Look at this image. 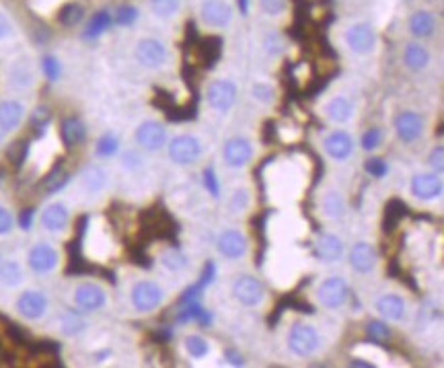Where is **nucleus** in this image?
<instances>
[{
	"label": "nucleus",
	"mask_w": 444,
	"mask_h": 368,
	"mask_svg": "<svg viewBox=\"0 0 444 368\" xmlns=\"http://www.w3.org/2000/svg\"><path fill=\"white\" fill-rule=\"evenodd\" d=\"M222 52V41L218 38H208V40L202 43V56L204 62L208 66H214V62L221 58Z\"/></svg>",
	"instance_id": "37"
},
{
	"label": "nucleus",
	"mask_w": 444,
	"mask_h": 368,
	"mask_svg": "<svg viewBox=\"0 0 444 368\" xmlns=\"http://www.w3.org/2000/svg\"><path fill=\"white\" fill-rule=\"evenodd\" d=\"M162 266L167 267V269H173V272H179L185 267L187 264V260H185V255H183L182 251H177V249H169V251H165L161 257Z\"/></svg>",
	"instance_id": "39"
},
{
	"label": "nucleus",
	"mask_w": 444,
	"mask_h": 368,
	"mask_svg": "<svg viewBox=\"0 0 444 368\" xmlns=\"http://www.w3.org/2000/svg\"><path fill=\"white\" fill-rule=\"evenodd\" d=\"M138 9L136 6H132V4H123L118 9V13H116V23L121 25V27H130V25H134L136 21H138Z\"/></svg>",
	"instance_id": "40"
},
{
	"label": "nucleus",
	"mask_w": 444,
	"mask_h": 368,
	"mask_svg": "<svg viewBox=\"0 0 444 368\" xmlns=\"http://www.w3.org/2000/svg\"><path fill=\"white\" fill-rule=\"evenodd\" d=\"M202 155V143L196 136L183 134L169 143V157L177 165L196 163Z\"/></svg>",
	"instance_id": "3"
},
{
	"label": "nucleus",
	"mask_w": 444,
	"mask_h": 368,
	"mask_svg": "<svg viewBox=\"0 0 444 368\" xmlns=\"http://www.w3.org/2000/svg\"><path fill=\"white\" fill-rule=\"evenodd\" d=\"M60 255L58 251L48 243H38L31 247L29 255H27V264L35 272V274H50L52 269L58 267Z\"/></svg>",
	"instance_id": "10"
},
{
	"label": "nucleus",
	"mask_w": 444,
	"mask_h": 368,
	"mask_svg": "<svg viewBox=\"0 0 444 368\" xmlns=\"http://www.w3.org/2000/svg\"><path fill=\"white\" fill-rule=\"evenodd\" d=\"M17 311L21 317L29 321H38L48 313V299L40 290H25L17 299Z\"/></svg>",
	"instance_id": "12"
},
{
	"label": "nucleus",
	"mask_w": 444,
	"mask_h": 368,
	"mask_svg": "<svg viewBox=\"0 0 444 368\" xmlns=\"http://www.w3.org/2000/svg\"><path fill=\"white\" fill-rule=\"evenodd\" d=\"M321 208H323V214L331 221H342L345 216V200L338 189H329L323 194V200H321Z\"/></svg>",
	"instance_id": "27"
},
{
	"label": "nucleus",
	"mask_w": 444,
	"mask_h": 368,
	"mask_svg": "<svg viewBox=\"0 0 444 368\" xmlns=\"http://www.w3.org/2000/svg\"><path fill=\"white\" fill-rule=\"evenodd\" d=\"M430 165H432V169H434V173H436V175H443V171H444L443 146H436V148L432 150V155H430Z\"/></svg>",
	"instance_id": "48"
},
{
	"label": "nucleus",
	"mask_w": 444,
	"mask_h": 368,
	"mask_svg": "<svg viewBox=\"0 0 444 368\" xmlns=\"http://www.w3.org/2000/svg\"><path fill=\"white\" fill-rule=\"evenodd\" d=\"M233 294H235V299L241 305H245V307H257L263 301L265 290H263V284L257 278H253V276H241L233 284Z\"/></svg>",
	"instance_id": "9"
},
{
	"label": "nucleus",
	"mask_w": 444,
	"mask_h": 368,
	"mask_svg": "<svg viewBox=\"0 0 444 368\" xmlns=\"http://www.w3.org/2000/svg\"><path fill=\"white\" fill-rule=\"evenodd\" d=\"M377 311L387 321H401L407 313V303L399 294H384L377 301Z\"/></svg>",
	"instance_id": "22"
},
{
	"label": "nucleus",
	"mask_w": 444,
	"mask_h": 368,
	"mask_svg": "<svg viewBox=\"0 0 444 368\" xmlns=\"http://www.w3.org/2000/svg\"><path fill=\"white\" fill-rule=\"evenodd\" d=\"M409 31L414 38L418 40H424V38H430L434 31H436V17L434 13L430 11H416L411 17H409Z\"/></svg>",
	"instance_id": "24"
},
{
	"label": "nucleus",
	"mask_w": 444,
	"mask_h": 368,
	"mask_svg": "<svg viewBox=\"0 0 444 368\" xmlns=\"http://www.w3.org/2000/svg\"><path fill=\"white\" fill-rule=\"evenodd\" d=\"M395 130H397V136L404 140V143H414L422 136L424 132V120L420 113L416 111H404L397 116L395 120Z\"/></svg>",
	"instance_id": "18"
},
{
	"label": "nucleus",
	"mask_w": 444,
	"mask_h": 368,
	"mask_svg": "<svg viewBox=\"0 0 444 368\" xmlns=\"http://www.w3.org/2000/svg\"><path fill=\"white\" fill-rule=\"evenodd\" d=\"M13 225H15L13 214H11L4 206H0V237H2V235H9V233L13 230Z\"/></svg>",
	"instance_id": "50"
},
{
	"label": "nucleus",
	"mask_w": 444,
	"mask_h": 368,
	"mask_svg": "<svg viewBox=\"0 0 444 368\" xmlns=\"http://www.w3.org/2000/svg\"><path fill=\"white\" fill-rule=\"evenodd\" d=\"M162 288L157 282H138L132 288V305L140 313H150L162 303Z\"/></svg>",
	"instance_id": "5"
},
{
	"label": "nucleus",
	"mask_w": 444,
	"mask_h": 368,
	"mask_svg": "<svg viewBox=\"0 0 444 368\" xmlns=\"http://www.w3.org/2000/svg\"><path fill=\"white\" fill-rule=\"evenodd\" d=\"M82 19H84V6L81 2H68L58 13V21L64 27H77Z\"/></svg>",
	"instance_id": "33"
},
{
	"label": "nucleus",
	"mask_w": 444,
	"mask_h": 368,
	"mask_svg": "<svg viewBox=\"0 0 444 368\" xmlns=\"http://www.w3.org/2000/svg\"><path fill=\"white\" fill-rule=\"evenodd\" d=\"M87 136V128L79 118H70L62 123V140L66 146H77L81 144Z\"/></svg>",
	"instance_id": "31"
},
{
	"label": "nucleus",
	"mask_w": 444,
	"mask_h": 368,
	"mask_svg": "<svg viewBox=\"0 0 444 368\" xmlns=\"http://www.w3.org/2000/svg\"><path fill=\"white\" fill-rule=\"evenodd\" d=\"M105 303H107V294L99 284L87 282V284L77 286V290H74V305L81 311L93 313V311H99V308L105 307Z\"/></svg>",
	"instance_id": "13"
},
{
	"label": "nucleus",
	"mask_w": 444,
	"mask_h": 368,
	"mask_svg": "<svg viewBox=\"0 0 444 368\" xmlns=\"http://www.w3.org/2000/svg\"><path fill=\"white\" fill-rule=\"evenodd\" d=\"M325 113L331 122L345 123L352 120L354 116V105L348 97H333L331 101L325 105Z\"/></svg>",
	"instance_id": "26"
},
{
	"label": "nucleus",
	"mask_w": 444,
	"mask_h": 368,
	"mask_svg": "<svg viewBox=\"0 0 444 368\" xmlns=\"http://www.w3.org/2000/svg\"><path fill=\"white\" fill-rule=\"evenodd\" d=\"M381 140H383V132L379 128H370L362 136V148L364 150H374L381 146Z\"/></svg>",
	"instance_id": "43"
},
{
	"label": "nucleus",
	"mask_w": 444,
	"mask_h": 368,
	"mask_svg": "<svg viewBox=\"0 0 444 368\" xmlns=\"http://www.w3.org/2000/svg\"><path fill=\"white\" fill-rule=\"evenodd\" d=\"M25 116V107L19 101H2L0 103V130L2 132H13L17 130L23 122Z\"/></svg>",
	"instance_id": "23"
},
{
	"label": "nucleus",
	"mask_w": 444,
	"mask_h": 368,
	"mask_svg": "<svg viewBox=\"0 0 444 368\" xmlns=\"http://www.w3.org/2000/svg\"><path fill=\"white\" fill-rule=\"evenodd\" d=\"M348 294H350L348 284L340 276L327 278L325 282H321V286L317 288V301L325 308L342 307L343 303L348 301Z\"/></svg>",
	"instance_id": "4"
},
{
	"label": "nucleus",
	"mask_w": 444,
	"mask_h": 368,
	"mask_svg": "<svg viewBox=\"0 0 444 368\" xmlns=\"http://www.w3.org/2000/svg\"><path fill=\"white\" fill-rule=\"evenodd\" d=\"M60 329L64 335H79V333H82L87 329V323H84V319H81L79 315L66 313L60 319Z\"/></svg>",
	"instance_id": "36"
},
{
	"label": "nucleus",
	"mask_w": 444,
	"mask_h": 368,
	"mask_svg": "<svg viewBox=\"0 0 444 368\" xmlns=\"http://www.w3.org/2000/svg\"><path fill=\"white\" fill-rule=\"evenodd\" d=\"M68 221H70V212L60 202L50 204L41 212V226L50 233H62L68 226Z\"/></svg>",
	"instance_id": "20"
},
{
	"label": "nucleus",
	"mask_w": 444,
	"mask_h": 368,
	"mask_svg": "<svg viewBox=\"0 0 444 368\" xmlns=\"http://www.w3.org/2000/svg\"><path fill=\"white\" fill-rule=\"evenodd\" d=\"M352 367H372L370 362H360V360H352Z\"/></svg>",
	"instance_id": "57"
},
{
	"label": "nucleus",
	"mask_w": 444,
	"mask_h": 368,
	"mask_svg": "<svg viewBox=\"0 0 444 368\" xmlns=\"http://www.w3.org/2000/svg\"><path fill=\"white\" fill-rule=\"evenodd\" d=\"M200 17L208 27L224 29L233 21V9L226 0H204L200 6Z\"/></svg>",
	"instance_id": "7"
},
{
	"label": "nucleus",
	"mask_w": 444,
	"mask_h": 368,
	"mask_svg": "<svg viewBox=\"0 0 444 368\" xmlns=\"http://www.w3.org/2000/svg\"><path fill=\"white\" fill-rule=\"evenodd\" d=\"M81 182L82 187L89 194H99V191L105 189V185H107V173H105V169H101V167H87L82 171Z\"/></svg>",
	"instance_id": "29"
},
{
	"label": "nucleus",
	"mask_w": 444,
	"mask_h": 368,
	"mask_svg": "<svg viewBox=\"0 0 444 368\" xmlns=\"http://www.w3.org/2000/svg\"><path fill=\"white\" fill-rule=\"evenodd\" d=\"M315 253L325 264H335V262L342 260L343 241L335 235H321L317 245H315Z\"/></svg>",
	"instance_id": "21"
},
{
	"label": "nucleus",
	"mask_w": 444,
	"mask_h": 368,
	"mask_svg": "<svg viewBox=\"0 0 444 368\" xmlns=\"http://www.w3.org/2000/svg\"><path fill=\"white\" fill-rule=\"evenodd\" d=\"M185 350L192 358H206L210 354V344L204 340L202 335H187L185 338Z\"/></svg>",
	"instance_id": "35"
},
{
	"label": "nucleus",
	"mask_w": 444,
	"mask_h": 368,
	"mask_svg": "<svg viewBox=\"0 0 444 368\" xmlns=\"http://www.w3.org/2000/svg\"><path fill=\"white\" fill-rule=\"evenodd\" d=\"M13 31H15L13 21L9 19V17L0 11V41L6 40V38H11V35H13Z\"/></svg>",
	"instance_id": "51"
},
{
	"label": "nucleus",
	"mask_w": 444,
	"mask_h": 368,
	"mask_svg": "<svg viewBox=\"0 0 444 368\" xmlns=\"http://www.w3.org/2000/svg\"><path fill=\"white\" fill-rule=\"evenodd\" d=\"M113 23V17L109 11H97L95 15H91V19L87 23V29H84V38L87 40H97L101 38L105 31H109Z\"/></svg>",
	"instance_id": "28"
},
{
	"label": "nucleus",
	"mask_w": 444,
	"mask_h": 368,
	"mask_svg": "<svg viewBox=\"0 0 444 368\" xmlns=\"http://www.w3.org/2000/svg\"><path fill=\"white\" fill-rule=\"evenodd\" d=\"M31 221H33V210H25L23 214H21V221L19 225L23 230H29L31 228Z\"/></svg>",
	"instance_id": "54"
},
{
	"label": "nucleus",
	"mask_w": 444,
	"mask_h": 368,
	"mask_svg": "<svg viewBox=\"0 0 444 368\" xmlns=\"http://www.w3.org/2000/svg\"><path fill=\"white\" fill-rule=\"evenodd\" d=\"M377 262H379L377 249L370 245V243L360 241V243H356V245L352 247V251H350V264H352V267L356 272H360V274L372 272L374 266H377Z\"/></svg>",
	"instance_id": "19"
},
{
	"label": "nucleus",
	"mask_w": 444,
	"mask_h": 368,
	"mask_svg": "<svg viewBox=\"0 0 444 368\" xmlns=\"http://www.w3.org/2000/svg\"><path fill=\"white\" fill-rule=\"evenodd\" d=\"M239 4H241L243 15H247V13H249V0H239Z\"/></svg>",
	"instance_id": "56"
},
{
	"label": "nucleus",
	"mask_w": 444,
	"mask_h": 368,
	"mask_svg": "<svg viewBox=\"0 0 444 368\" xmlns=\"http://www.w3.org/2000/svg\"><path fill=\"white\" fill-rule=\"evenodd\" d=\"M321 346V338L317 333V329L313 325H306V323H296L294 328L290 329V335H288V348L294 356L299 358H306V356H313Z\"/></svg>",
	"instance_id": "1"
},
{
	"label": "nucleus",
	"mask_w": 444,
	"mask_h": 368,
	"mask_svg": "<svg viewBox=\"0 0 444 368\" xmlns=\"http://www.w3.org/2000/svg\"><path fill=\"white\" fill-rule=\"evenodd\" d=\"M136 143L140 144L144 150H161L167 144V130L159 122H142L136 128Z\"/></svg>",
	"instance_id": "14"
},
{
	"label": "nucleus",
	"mask_w": 444,
	"mask_h": 368,
	"mask_svg": "<svg viewBox=\"0 0 444 368\" xmlns=\"http://www.w3.org/2000/svg\"><path fill=\"white\" fill-rule=\"evenodd\" d=\"M41 66H43V72H45V77L50 81H58V77H60V62L56 60L54 56H45Z\"/></svg>",
	"instance_id": "45"
},
{
	"label": "nucleus",
	"mask_w": 444,
	"mask_h": 368,
	"mask_svg": "<svg viewBox=\"0 0 444 368\" xmlns=\"http://www.w3.org/2000/svg\"><path fill=\"white\" fill-rule=\"evenodd\" d=\"M404 62L409 70L420 72V70H424L426 66L430 64V54H428V50H426L422 43L414 41V43H407L405 45Z\"/></svg>",
	"instance_id": "25"
},
{
	"label": "nucleus",
	"mask_w": 444,
	"mask_h": 368,
	"mask_svg": "<svg viewBox=\"0 0 444 368\" xmlns=\"http://www.w3.org/2000/svg\"><path fill=\"white\" fill-rule=\"evenodd\" d=\"M345 45L354 52V54H358V56H366V54H370V52H374V48H377V31H374V27L370 25V23H354V25H350L348 27V31H345Z\"/></svg>",
	"instance_id": "2"
},
{
	"label": "nucleus",
	"mask_w": 444,
	"mask_h": 368,
	"mask_svg": "<svg viewBox=\"0 0 444 368\" xmlns=\"http://www.w3.org/2000/svg\"><path fill=\"white\" fill-rule=\"evenodd\" d=\"M226 358H228V362H231L233 367H241L243 364V356L241 354H237L235 350H228V352H226Z\"/></svg>",
	"instance_id": "55"
},
{
	"label": "nucleus",
	"mask_w": 444,
	"mask_h": 368,
	"mask_svg": "<svg viewBox=\"0 0 444 368\" xmlns=\"http://www.w3.org/2000/svg\"><path fill=\"white\" fill-rule=\"evenodd\" d=\"M216 247H218L221 255H224L226 260H239V257H243L247 253L249 243H247V239H245L243 233L231 228V230L221 233V237L216 241Z\"/></svg>",
	"instance_id": "17"
},
{
	"label": "nucleus",
	"mask_w": 444,
	"mask_h": 368,
	"mask_svg": "<svg viewBox=\"0 0 444 368\" xmlns=\"http://www.w3.org/2000/svg\"><path fill=\"white\" fill-rule=\"evenodd\" d=\"M204 185H206V189L216 198L218 196V179H216V173H214V169L212 167H208L206 171H204Z\"/></svg>",
	"instance_id": "47"
},
{
	"label": "nucleus",
	"mask_w": 444,
	"mask_h": 368,
	"mask_svg": "<svg viewBox=\"0 0 444 368\" xmlns=\"http://www.w3.org/2000/svg\"><path fill=\"white\" fill-rule=\"evenodd\" d=\"M50 109L48 107H38L35 111H33V118H31V122H33V126H45V123L50 122Z\"/></svg>",
	"instance_id": "52"
},
{
	"label": "nucleus",
	"mask_w": 444,
	"mask_h": 368,
	"mask_svg": "<svg viewBox=\"0 0 444 368\" xmlns=\"http://www.w3.org/2000/svg\"><path fill=\"white\" fill-rule=\"evenodd\" d=\"M118 148H120L118 136L107 132V134H103L101 138H99V143H97V155L99 157H113L118 152Z\"/></svg>",
	"instance_id": "38"
},
{
	"label": "nucleus",
	"mask_w": 444,
	"mask_h": 368,
	"mask_svg": "<svg viewBox=\"0 0 444 368\" xmlns=\"http://www.w3.org/2000/svg\"><path fill=\"white\" fill-rule=\"evenodd\" d=\"M405 216H407V204L401 200H391L384 208V230H393Z\"/></svg>",
	"instance_id": "32"
},
{
	"label": "nucleus",
	"mask_w": 444,
	"mask_h": 368,
	"mask_svg": "<svg viewBox=\"0 0 444 368\" xmlns=\"http://www.w3.org/2000/svg\"><path fill=\"white\" fill-rule=\"evenodd\" d=\"M23 278H25V274H23V267H21L19 262H15V260H2L0 262V284L2 286H19Z\"/></svg>",
	"instance_id": "30"
},
{
	"label": "nucleus",
	"mask_w": 444,
	"mask_h": 368,
	"mask_svg": "<svg viewBox=\"0 0 444 368\" xmlns=\"http://www.w3.org/2000/svg\"><path fill=\"white\" fill-rule=\"evenodd\" d=\"M251 97L260 103H272L274 101V89L265 82H255L251 87Z\"/></svg>",
	"instance_id": "42"
},
{
	"label": "nucleus",
	"mask_w": 444,
	"mask_h": 368,
	"mask_svg": "<svg viewBox=\"0 0 444 368\" xmlns=\"http://www.w3.org/2000/svg\"><path fill=\"white\" fill-rule=\"evenodd\" d=\"M366 333L374 342H387L391 338V329L387 328V323H383V321H370L366 325Z\"/></svg>",
	"instance_id": "41"
},
{
	"label": "nucleus",
	"mask_w": 444,
	"mask_h": 368,
	"mask_svg": "<svg viewBox=\"0 0 444 368\" xmlns=\"http://www.w3.org/2000/svg\"><path fill=\"white\" fill-rule=\"evenodd\" d=\"M325 152L333 159V161H345L352 157L354 152V138L343 132V130H335L325 138Z\"/></svg>",
	"instance_id": "16"
},
{
	"label": "nucleus",
	"mask_w": 444,
	"mask_h": 368,
	"mask_svg": "<svg viewBox=\"0 0 444 368\" xmlns=\"http://www.w3.org/2000/svg\"><path fill=\"white\" fill-rule=\"evenodd\" d=\"M237 84L233 81H214L208 87V103L212 109L226 113L237 101Z\"/></svg>",
	"instance_id": "6"
},
{
	"label": "nucleus",
	"mask_w": 444,
	"mask_h": 368,
	"mask_svg": "<svg viewBox=\"0 0 444 368\" xmlns=\"http://www.w3.org/2000/svg\"><path fill=\"white\" fill-rule=\"evenodd\" d=\"M179 0H150V9L155 13V17L159 19H171L177 15L179 11Z\"/></svg>",
	"instance_id": "34"
},
{
	"label": "nucleus",
	"mask_w": 444,
	"mask_h": 368,
	"mask_svg": "<svg viewBox=\"0 0 444 368\" xmlns=\"http://www.w3.org/2000/svg\"><path fill=\"white\" fill-rule=\"evenodd\" d=\"M142 163V159L136 155V152H126L123 155V165L128 167V169H138Z\"/></svg>",
	"instance_id": "53"
},
{
	"label": "nucleus",
	"mask_w": 444,
	"mask_h": 368,
	"mask_svg": "<svg viewBox=\"0 0 444 368\" xmlns=\"http://www.w3.org/2000/svg\"><path fill=\"white\" fill-rule=\"evenodd\" d=\"M444 185L440 175L436 173H420L411 179V194L422 200V202H432L443 196Z\"/></svg>",
	"instance_id": "11"
},
{
	"label": "nucleus",
	"mask_w": 444,
	"mask_h": 368,
	"mask_svg": "<svg viewBox=\"0 0 444 368\" xmlns=\"http://www.w3.org/2000/svg\"><path fill=\"white\" fill-rule=\"evenodd\" d=\"M136 60L140 62L144 68H161L167 62V48L165 43L155 38H144L136 43Z\"/></svg>",
	"instance_id": "8"
},
{
	"label": "nucleus",
	"mask_w": 444,
	"mask_h": 368,
	"mask_svg": "<svg viewBox=\"0 0 444 368\" xmlns=\"http://www.w3.org/2000/svg\"><path fill=\"white\" fill-rule=\"evenodd\" d=\"M222 157H224V163L233 169H239L251 161L253 157V146L247 138H231L228 143L224 144V150H222Z\"/></svg>",
	"instance_id": "15"
},
{
	"label": "nucleus",
	"mask_w": 444,
	"mask_h": 368,
	"mask_svg": "<svg viewBox=\"0 0 444 368\" xmlns=\"http://www.w3.org/2000/svg\"><path fill=\"white\" fill-rule=\"evenodd\" d=\"M260 6H262V11L265 13V15L276 17V15L284 13V9H286V0H260Z\"/></svg>",
	"instance_id": "46"
},
{
	"label": "nucleus",
	"mask_w": 444,
	"mask_h": 368,
	"mask_svg": "<svg viewBox=\"0 0 444 368\" xmlns=\"http://www.w3.org/2000/svg\"><path fill=\"white\" fill-rule=\"evenodd\" d=\"M364 167H366V173L372 175V177H384L389 173V167L383 159H368Z\"/></svg>",
	"instance_id": "44"
},
{
	"label": "nucleus",
	"mask_w": 444,
	"mask_h": 368,
	"mask_svg": "<svg viewBox=\"0 0 444 368\" xmlns=\"http://www.w3.org/2000/svg\"><path fill=\"white\" fill-rule=\"evenodd\" d=\"M247 204H249V191H247V189H237V191L233 194L231 208H233L235 212H239V210H245Z\"/></svg>",
	"instance_id": "49"
}]
</instances>
